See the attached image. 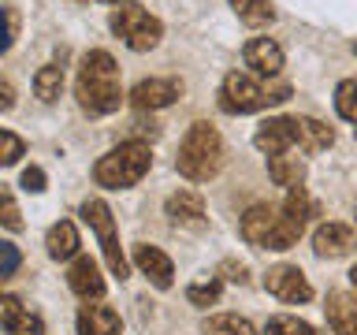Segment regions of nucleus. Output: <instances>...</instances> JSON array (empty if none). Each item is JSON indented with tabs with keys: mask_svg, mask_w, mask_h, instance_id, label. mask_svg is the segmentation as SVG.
I'll list each match as a JSON object with an SVG mask.
<instances>
[{
	"mask_svg": "<svg viewBox=\"0 0 357 335\" xmlns=\"http://www.w3.org/2000/svg\"><path fill=\"white\" fill-rule=\"evenodd\" d=\"M75 97L78 108L89 116H112L123 105V82H119V67L105 49H93L82 56L75 78Z\"/></svg>",
	"mask_w": 357,
	"mask_h": 335,
	"instance_id": "nucleus-1",
	"label": "nucleus"
},
{
	"mask_svg": "<svg viewBox=\"0 0 357 335\" xmlns=\"http://www.w3.org/2000/svg\"><path fill=\"white\" fill-rule=\"evenodd\" d=\"M223 168V138L212 123H194L183 142H178V156H175V172L190 179V183H208Z\"/></svg>",
	"mask_w": 357,
	"mask_h": 335,
	"instance_id": "nucleus-2",
	"label": "nucleus"
},
{
	"mask_svg": "<svg viewBox=\"0 0 357 335\" xmlns=\"http://www.w3.org/2000/svg\"><path fill=\"white\" fill-rule=\"evenodd\" d=\"M242 239L257 246V250H290V246H298L301 239V223H294L283 212V205H250L245 209V216L238 223Z\"/></svg>",
	"mask_w": 357,
	"mask_h": 335,
	"instance_id": "nucleus-3",
	"label": "nucleus"
},
{
	"mask_svg": "<svg viewBox=\"0 0 357 335\" xmlns=\"http://www.w3.org/2000/svg\"><path fill=\"white\" fill-rule=\"evenodd\" d=\"M149 168H153L149 142L130 138V142H119L116 149H108L100 156L93 164V179H97V186H105V190H127L134 183H142V179L149 175Z\"/></svg>",
	"mask_w": 357,
	"mask_h": 335,
	"instance_id": "nucleus-4",
	"label": "nucleus"
},
{
	"mask_svg": "<svg viewBox=\"0 0 357 335\" xmlns=\"http://www.w3.org/2000/svg\"><path fill=\"white\" fill-rule=\"evenodd\" d=\"M283 100H290L287 82L264 86L245 71H231L220 86V108L227 112V116H250V112H261L268 105H283Z\"/></svg>",
	"mask_w": 357,
	"mask_h": 335,
	"instance_id": "nucleus-5",
	"label": "nucleus"
},
{
	"mask_svg": "<svg viewBox=\"0 0 357 335\" xmlns=\"http://www.w3.org/2000/svg\"><path fill=\"white\" fill-rule=\"evenodd\" d=\"M108 27L112 34L127 45V49L134 52H149L160 45L164 38V27H160V19L149 15L142 4H134V0H123V4H116V11L108 15Z\"/></svg>",
	"mask_w": 357,
	"mask_h": 335,
	"instance_id": "nucleus-6",
	"label": "nucleus"
},
{
	"mask_svg": "<svg viewBox=\"0 0 357 335\" xmlns=\"http://www.w3.org/2000/svg\"><path fill=\"white\" fill-rule=\"evenodd\" d=\"M82 220L93 228L97 242H100V253H105V261H108V268H112V276L127 279L130 265H127V257H123V250H119V234H116L112 209H108L100 198H89V201H82Z\"/></svg>",
	"mask_w": 357,
	"mask_h": 335,
	"instance_id": "nucleus-7",
	"label": "nucleus"
},
{
	"mask_svg": "<svg viewBox=\"0 0 357 335\" xmlns=\"http://www.w3.org/2000/svg\"><path fill=\"white\" fill-rule=\"evenodd\" d=\"M264 290L272 298L287 302V306H301V302L312 298V287L298 265H272L264 272Z\"/></svg>",
	"mask_w": 357,
	"mask_h": 335,
	"instance_id": "nucleus-8",
	"label": "nucleus"
},
{
	"mask_svg": "<svg viewBox=\"0 0 357 335\" xmlns=\"http://www.w3.org/2000/svg\"><path fill=\"white\" fill-rule=\"evenodd\" d=\"M183 97V82L178 78H142L138 86L130 89V105L138 112H156L167 108Z\"/></svg>",
	"mask_w": 357,
	"mask_h": 335,
	"instance_id": "nucleus-9",
	"label": "nucleus"
},
{
	"mask_svg": "<svg viewBox=\"0 0 357 335\" xmlns=\"http://www.w3.org/2000/svg\"><path fill=\"white\" fill-rule=\"evenodd\" d=\"M298 142V116H275V119H264L253 134V145L261 149L264 156H279L287 153L290 145Z\"/></svg>",
	"mask_w": 357,
	"mask_h": 335,
	"instance_id": "nucleus-10",
	"label": "nucleus"
},
{
	"mask_svg": "<svg viewBox=\"0 0 357 335\" xmlns=\"http://www.w3.org/2000/svg\"><path fill=\"white\" fill-rule=\"evenodd\" d=\"M357 246V231L350 228V223H320L317 231H312V253L317 257H346L354 253Z\"/></svg>",
	"mask_w": 357,
	"mask_h": 335,
	"instance_id": "nucleus-11",
	"label": "nucleus"
},
{
	"mask_svg": "<svg viewBox=\"0 0 357 335\" xmlns=\"http://www.w3.org/2000/svg\"><path fill=\"white\" fill-rule=\"evenodd\" d=\"M167 220L175 223V228H186V231H201L205 228V201H201L197 190H175L172 198H167Z\"/></svg>",
	"mask_w": 357,
	"mask_h": 335,
	"instance_id": "nucleus-12",
	"label": "nucleus"
},
{
	"mask_svg": "<svg viewBox=\"0 0 357 335\" xmlns=\"http://www.w3.org/2000/svg\"><path fill=\"white\" fill-rule=\"evenodd\" d=\"M242 60H245V67H250L253 75H264V78H275L279 71H283V49H279L272 38H253V41H245Z\"/></svg>",
	"mask_w": 357,
	"mask_h": 335,
	"instance_id": "nucleus-13",
	"label": "nucleus"
},
{
	"mask_svg": "<svg viewBox=\"0 0 357 335\" xmlns=\"http://www.w3.org/2000/svg\"><path fill=\"white\" fill-rule=\"evenodd\" d=\"M0 328L8 335H45L41 317H33L15 295H0Z\"/></svg>",
	"mask_w": 357,
	"mask_h": 335,
	"instance_id": "nucleus-14",
	"label": "nucleus"
},
{
	"mask_svg": "<svg viewBox=\"0 0 357 335\" xmlns=\"http://www.w3.org/2000/svg\"><path fill=\"white\" fill-rule=\"evenodd\" d=\"M134 265L142 268L145 276H149V283L156 290H167L172 287V279H175V265H172V257H167L164 250H156V246H134Z\"/></svg>",
	"mask_w": 357,
	"mask_h": 335,
	"instance_id": "nucleus-15",
	"label": "nucleus"
},
{
	"mask_svg": "<svg viewBox=\"0 0 357 335\" xmlns=\"http://www.w3.org/2000/svg\"><path fill=\"white\" fill-rule=\"evenodd\" d=\"M324 313H328V328L335 335H357V295L354 290H331Z\"/></svg>",
	"mask_w": 357,
	"mask_h": 335,
	"instance_id": "nucleus-16",
	"label": "nucleus"
},
{
	"mask_svg": "<svg viewBox=\"0 0 357 335\" xmlns=\"http://www.w3.org/2000/svg\"><path fill=\"white\" fill-rule=\"evenodd\" d=\"M67 287L75 290L78 298H100L105 295V276H100V265L93 257H75L71 272H67Z\"/></svg>",
	"mask_w": 357,
	"mask_h": 335,
	"instance_id": "nucleus-17",
	"label": "nucleus"
},
{
	"mask_svg": "<svg viewBox=\"0 0 357 335\" xmlns=\"http://www.w3.org/2000/svg\"><path fill=\"white\" fill-rule=\"evenodd\" d=\"M123 320L112 306H82L78 309V335H119Z\"/></svg>",
	"mask_w": 357,
	"mask_h": 335,
	"instance_id": "nucleus-18",
	"label": "nucleus"
},
{
	"mask_svg": "<svg viewBox=\"0 0 357 335\" xmlns=\"http://www.w3.org/2000/svg\"><path fill=\"white\" fill-rule=\"evenodd\" d=\"M45 246H49V257L52 261H67V257H75L78 253V228L71 220H60V223H52L49 234H45Z\"/></svg>",
	"mask_w": 357,
	"mask_h": 335,
	"instance_id": "nucleus-19",
	"label": "nucleus"
},
{
	"mask_svg": "<svg viewBox=\"0 0 357 335\" xmlns=\"http://www.w3.org/2000/svg\"><path fill=\"white\" fill-rule=\"evenodd\" d=\"M298 145L305 153H324L335 145V131L328 127V123L312 119V116H301L298 119Z\"/></svg>",
	"mask_w": 357,
	"mask_h": 335,
	"instance_id": "nucleus-20",
	"label": "nucleus"
},
{
	"mask_svg": "<svg viewBox=\"0 0 357 335\" xmlns=\"http://www.w3.org/2000/svg\"><path fill=\"white\" fill-rule=\"evenodd\" d=\"M268 175H272L275 186L294 190V186H301V179H305V164H301L298 156L279 153V156H268Z\"/></svg>",
	"mask_w": 357,
	"mask_h": 335,
	"instance_id": "nucleus-21",
	"label": "nucleus"
},
{
	"mask_svg": "<svg viewBox=\"0 0 357 335\" xmlns=\"http://www.w3.org/2000/svg\"><path fill=\"white\" fill-rule=\"evenodd\" d=\"M234 8V15H238L245 27H268V22H275V8L272 0H227Z\"/></svg>",
	"mask_w": 357,
	"mask_h": 335,
	"instance_id": "nucleus-22",
	"label": "nucleus"
},
{
	"mask_svg": "<svg viewBox=\"0 0 357 335\" xmlns=\"http://www.w3.org/2000/svg\"><path fill=\"white\" fill-rule=\"evenodd\" d=\"M33 94H38L45 105H52V100L63 94V67H56V64L38 67V75H33Z\"/></svg>",
	"mask_w": 357,
	"mask_h": 335,
	"instance_id": "nucleus-23",
	"label": "nucleus"
},
{
	"mask_svg": "<svg viewBox=\"0 0 357 335\" xmlns=\"http://www.w3.org/2000/svg\"><path fill=\"white\" fill-rule=\"evenodd\" d=\"M283 212H287V216L294 220V223H301V228H305V223L320 212V205L305 194V186H294V190L287 194V201H283Z\"/></svg>",
	"mask_w": 357,
	"mask_h": 335,
	"instance_id": "nucleus-24",
	"label": "nucleus"
},
{
	"mask_svg": "<svg viewBox=\"0 0 357 335\" xmlns=\"http://www.w3.org/2000/svg\"><path fill=\"white\" fill-rule=\"evenodd\" d=\"M205 335H257V328L238 313H220L205 320Z\"/></svg>",
	"mask_w": 357,
	"mask_h": 335,
	"instance_id": "nucleus-25",
	"label": "nucleus"
},
{
	"mask_svg": "<svg viewBox=\"0 0 357 335\" xmlns=\"http://www.w3.org/2000/svg\"><path fill=\"white\" fill-rule=\"evenodd\" d=\"M335 112L357 127V78H342V82L335 86Z\"/></svg>",
	"mask_w": 357,
	"mask_h": 335,
	"instance_id": "nucleus-26",
	"label": "nucleus"
},
{
	"mask_svg": "<svg viewBox=\"0 0 357 335\" xmlns=\"http://www.w3.org/2000/svg\"><path fill=\"white\" fill-rule=\"evenodd\" d=\"M19 27H22L19 8L4 4V8H0V52H8L11 45H15V38H19Z\"/></svg>",
	"mask_w": 357,
	"mask_h": 335,
	"instance_id": "nucleus-27",
	"label": "nucleus"
},
{
	"mask_svg": "<svg viewBox=\"0 0 357 335\" xmlns=\"http://www.w3.org/2000/svg\"><path fill=\"white\" fill-rule=\"evenodd\" d=\"M186 302L197 309H208L220 302V279H208V283H190L186 287Z\"/></svg>",
	"mask_w": 357,
	"mask_h": 335,
	"instance_id": "nucleus-28",
	"label": "nucleus"
},
{
	"mask_svg": "<svg viewBox=\"0 0 357 335\" xmlns=\"http://www.w3.org/2000/svg\"><path fill=\"white\" fill-rule=\"evenodd\" d=\"M0 228L8 231H22L26 223H22V212L15 205V194H11L8 186H0Z\"/></svg>",
	"mask_w": 357,
	"mask_h": 335,
	"instance_id": "nucleus-29",
	"label": "nucleus"
},
{
	"mask_svg": "<svg viewBox=\"0 0 357 335\" xmlns=\"http://www.w3.org/2000/svg\"><path fill=\"white\" fill-rule=\"evenodd\" d=\"M268 335H317V332H312V324L298 320V317H287V313H279V317L268 320Z\"/></svg>",
	"mask_w": 357,
	"mask_h": 335,
	"instance_id": "nucleus-30",
	"label": "nucleus"
},
{
	"mask_svg": "<svg viewBox=\"0 0 357 335\" xmlns=\"http://www.w3.org/2000/svg\"><path fill=\"white\" fill-rule=\"evenodd\" d=\"M22 153H26V145H22V138H19V134H11V131H0V164H15Z\"/></svg>",
	"mask_w": 357,
	"mask_h": 335,
	"instance_id": "nucleus-31",
	"label": "nucleus"
},
{
	"mask_svg": "<svg viewBox=\"0 0 357 335\" xmlns=\"http://www.w3.org/2000/svg\"><path fill=\"white\" fill-rule=\"evenodd\" d=\"M19 265H22L19 246H15V242H0V279L15 276V272H19Z\"/></svg>",
	"mask_w": 357,
	"mask_h": 335,
	"instance_id": "nucleus-32",
	"label": "nucleus"
},
{
	"mask_svg": "<svg viewBox=\"0 0 357 335\" xmlns=\"http://www.w3.org/2000/svg\"><path fill=\"white\" fill-rule=\"evenodd\" d=\"M220 279H227V283H245V279H250V272H245L242 261H223V265H220Z\"/></svg>",
	"mask_w": 357,
	"mask_h": 335,
	"instance_id": "nucleus-33",
	"label": "nucleus"
},
{
	"mask_svg": "<svg viewBox=\"0 0 357 335\" xmlns=\"http://www.w3.org/2000/svg\"><path fill=\"white\" fill-rule=\"evenodd\" d=\"M22 186H26L30 194H41V190H45V172L38 164H30L26 172H22Z\"/></svg>",
	"mask_w": 357,
	"mask_h": 335,
	"instance_id": "nucleus-34",
	"label": "nucleus"
},
{
	"mask_svg": "<svg viewBox=\"0 0 357 335\" xmlns=\"http://www.w3.org/2000/svg\"><path fill=\"white\" fill-rule=\"evenodd\" d=\"M15 108V86L8 78H0V112H11Z\"/></svg>",
	"mask_w": 357,
	"mask_h": 335,
	"instance_id": "nucleus-35",
	"label": "nucleus"
},
{
	"mask_svg": "<svg viewBox=\"0 0 357 335\" xmlns=\"http://www.w3.org/2000/svg\"><path fill=\"white\" fill-rule=\"evenodd\" d=\"M350 279H354V287H357V265L350 268Z\"/></svg>",
	"mask_w": 357,
	"mask_h": 335,
	"instance_id": "nucleus-36",
	"label": "nucleus"
},
{
	"mask_svg": "<svg viewBox=\"0 0 357 335\" xmlns=\"http://www.w3.org/2000/svg\"><path fill=\"white\" fill-rule=\"evenodd\" d=\"M100 4H123V0H100Z\"/></svg>",
	"mask_w": 357,
	"mask_h": 335,
	"instance_id": "nucleus-37",
	"label": "nucleus"
},
{
	"mask_svg": "<svg viewBox=\"0 0 357 335\" xmlns=\"http://www.w3.org/2000/svg\"><path fill=\"white\" fill-rule=\"evenodd\" d=\"M354 52H357V41H354Z\"/></svg>",
	"mask_w": 357,
	"mask_h": 335,
	"instance_id": "nucleus-38",
	"label": "nucleus"
},
{
	"mask_svg": "<svg viewBox=\"0 0 357 335\" xmlns=\"http://www.w3.org/2000/svg\"><path fill=\"white\" fill-rule=\"evenodd\" d=\"M354 134H357V127H354Z\"/></svg>",
	"mask_w": 357,
	"mask_h": 335,
	"instance_id": "nucleus-39",
	"label": "nucleus"
}]
</instances>
